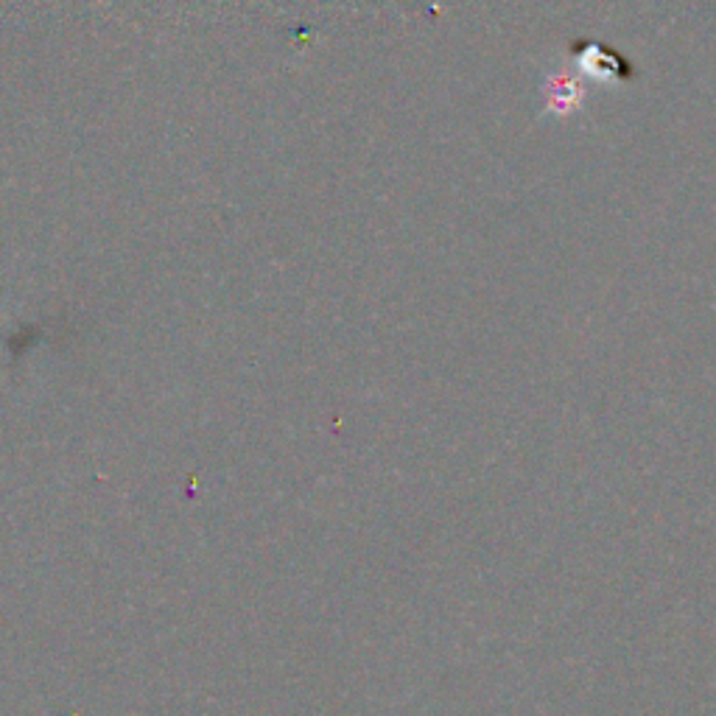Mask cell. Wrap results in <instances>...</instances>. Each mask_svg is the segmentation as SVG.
<instances>
[{
  "mask_svg": "<svg viewBox=\"0 0 716 716\" xmlns=\"http://www.w3.org/2000/svg\"><path fill=\"white\" fill-rule=\"evenodd\" d=\"M574 51H579V65L588 70L596 79H605V82H627L633 76V68L621 59L619 54L607 51L596 42H585V45H574Z\"/></svg>",
  "mask_w": 716,
  "mask_h": 716,
  "instance_id": "cell-1",
  "label": "cell"
}]
</instances>
